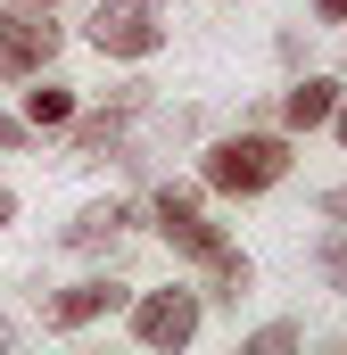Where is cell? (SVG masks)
Returning <instances> with one entry per match:
<instances>
[{"instance_id":"1","label":"cell","mask_w":347,"mask_h":355,"mask_svg":"<svg viewBox=\"0 0 347 355\" xmlns=\"http://www.w3.org/2000/svg\"><path fill=\"white\" fill-rule=\"evenodd\" d=\"M207 190H223V198H257V190H273V182L289 174V141L281 132H232V141H215L207 149Z\"/></svg>"},{"instance_id":"2","label":"cell","mask_w":347,"mask_h":355,"mask_svg":"<svg viewBox=\"0 0 347 355\" xmlns=\"http://www.w3.org/2000/svg\"><path fill=\"white\" fill-rule=\"evenodd\" d=\"M91 50H99V58H158V50H166L158 0H99V8H91Z\"/></svg>"},{"instance_id":"3","label":"cell","mask_w":347,"mask_h":355,"mask_svg":"<svg viewBox=\"0 0 347 355\" xmlns=\"http://www.w3.org/2000/svg\"><path fill=\"white\" fill-rule=\"evenodd\" d=\"M158 240H166L174 257H190V265H215V257H223V248H232V240H223V232H215V223H207V207H198V190H158Z\"/></svg>"},{"instance_id":"4","label":"cell","mask_w":347,"mask_h":355,"mask_svg":"<svg viewBox=\"0 0 347 355\" xmlns=\"http://www.w3.org/2000/svg\"><path fill=\"white\" fill-rule=\"evenodd\" d=\"M50 58H58V25H50L42 8H0V83L42 75Z\"/></svg>"},{"instance_id":"5","label":"cell","mask_w":347,"mask_h":355,"mask_svg":"<svg viewBox=\"0 0 347 355\" xmlns=\"http://www.w3.org/2000/svg\"><path fill=\"white\" fill-rule=\"evenodd\" d=\"M198 314H207V306H198L190 289H149V297L133 306V339H141V347H190V339H198Z\"/></svg>"},{"instance_id":"6","label":"cell","mask_w":347,"mask_h":355,"mask_svg":"<svg viewBox=\"0 0 347 355\" xmlns=\"http://www.w3.org/2000/svg\"><path fill=\"white\" fill-rule=\"evenodd\" d=\"M124 306V281H108V272H91V281H75V289H58L42 314H50V331H83V322H99V314H116Z\"/></svg>"},{"instance_id":"7","label":"cell","mask_w":347,"mask_h":355,"mask_svg":"<svg viewBox=\"0 0 347 355\" xmlns=\"http://www.w3.org/2000/svg\"><path fill=\"white\" fill-rule=\"evenodd\" d=\"M124 232H133V207H124V198H99V207H83L58 240H67V248H116Z\"/></svg>"},{"instance_id":"8","label":"cell","mask_w":347,"mask_h":355,"mask_svg":"<svg viewBox=\"0 0 347 355\" xmlns=\"http://www.w3.org/2000/svg\"><path fill=\"white\" fill-rule=\"evenodd\" d=\"M331 107H339V83H323V75H306V83H289V99H281V116H289V132H314V124H331Z\"/></svg>"},{"instance_id":"9","label":"cell","mask_w":347,"mask_h":355,"mask_svg":"<svg viewBox=\"0 0 347 355\" xmlns=\"http://www.w3.org/2000/svg\"><path fill=\"white\" fill-rule=\"evenodd\" d=\"M67 116H75V91L33 75V91H25V132H50V124H67Z\"/></svg>"},{"instance_id":"10","label":"cell","mask_w":347,"mask_h":355,"mask_svg":"<svg viewBox=\"0 0 347 355\" xmlns=\"http://www.w3.org/2000/svg\"><path fill=\"white\" fill-rule=\"evenodd\" d=\"M281 347H298V322H264L257 339H248V355H281Z\"/></svg>"},{"instance_id":"11","label":"cell","mask_w":347,"mask_h":355,"mask_svg":"<svg viewBox=\"0 0 347 355\" xmlns=\"http://www.w3.org/2000/svg\"><path fill=\"white\" fill-rule=\"evenodd\" d=\"M323 272H331V289H347V240H331V248H323Z\"/></svg>"},{"instance_id":"12","label":"cell","mask_w":347,"mask_h":355,"mask_svg":"<svg viewBox=\"0 0 347 355\" xmlns=\"http://www.w3.org/2000/svg\"><path fill=\"white\" fill-rule=\"evenodd\" d=\"M323 215H331V223H347V182H339V190H323Z\"/></svg>"},{"instance_id":"13","label":"cell","mask_w":347,"mask_h":355,"mask_svg":"<svg viewBox=\"0 0 347 355\" xmlns=\"http://www.w3.org/2000/svg\"><path fill=\"white\" fill-rule=\"evenodd\" d=\"M25 141V116H0V149H17Z\"/></svg>"},{"instance_id":"14","label":"cell","mask_w":347,"mask_h":355,"mask_svg":"<svg viewBox=\"0 0 347 355\" xmlns=\"http://www.w3.org/2000/svg\"><path fill=\"white\" fill-rule=\"evenodd\" d=\"M8 223H17V198H8V190H0V232H8Z\"/></svg>"},{"instance_id":"15","label":"cell","mask_w":347,"mask_h":355,"mask_svg":"<svg viewBox=\"0 0 347 355\" xmlns=\"http://www.w3.org/2000/svg\"><path fill=\"white\" fill-rule=\"evenodd\" d=\"M314 8H323V17H347V0H314Z\"/></svg>"},{"instance_id":"16","label":"cell","mask_w":347,"mask_h":355,"mask_svg":"<svg viewBox=\"0 0 347 355\" xmlns=\"http://www.w3.org/2000/svg\"><path fill=\"white\" fill-rule=\"evenodd\" d=\"M331 124H339V141H347V107H331Z\"/></svg>"},{"instance_id":"17","label":"cell","mask_w":347,"mask_h":355,"mask_svg":"<svg viewBox=\"0 0 347 355\" xmlns=\"http://www.w3.org/2000/svg\"><path fill=\"white\" fill-rule=\"evenodd\" d=\"M0 339H8V322H0Z\"/></svg>"}]
</instances>
